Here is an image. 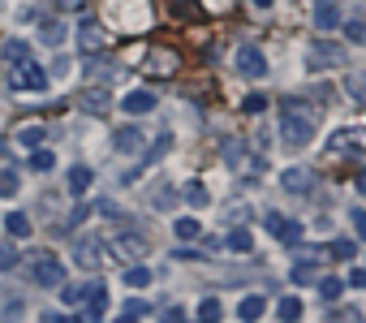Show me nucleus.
<instances>
[{
	"label": "nucleus",
	"instance_id": "6",
	"mask_svg": "<svg viewBox=\"0 0 366 323\" xmlns=\"http://www.w3.org/2000/svg\"><path fill=\"white\" fill-rule=\"evenodd\" d=\"M233 65H237V74H246V78H263L267 74V56L259 52V47H237Z\"/></svg>",
	"mask_w": 366,
	"mask_h": 323
},
{
	"label": "nucleus",
	"instance_id": "17",
	"mask_svg": "<svg viewBox=\"0 0 366 323\" xmlns=\"http://www.w3.org/2000/svg\"><path fill=\"white\" fill-rule=\"evenodd\" d=\"M263 311H267V302H263L259 293H246L242 302H237V315H242L246 323H254V319H263Z\"/></svg>",
	"mask_w": 366,
	"mask_h": 323
},
{
	"label": "nucleus",
	"instance_id": "21",
	"mask_svg": "<svg viewBox=\"0 0 366 323\" xmlns=\"http://www.w3.org/2000/svg\"><path fill=\"white\" fill-rule=\"evenodd\" d=\"M18 186H22L18 168H0V199H13V194H18Z\"/></svg>",
	"mask_w": 366,
	"mask_h": 323
},
{
	"label": "nucleus",
	"instance_id": "4",
	"mask_svg": "<svg viewBox=\"0 0 366 323\" xmlns=\"http://www.w3.org/2000/svg\"><path fill=\"white\" fill-rule=\"evenodd\" d=\"M341 60H345V47L319 39V43H310V52H306V69H328V65H341Z\"/></svg>",
	"mask_w": 366,
	"mask_h": 323
},
{
	"label": "nucleus",
	"instance_id": "18",
	"mask_svg": "<svg viewBox=\"0 0 366 323\" xmlns=\"http://www.w3.org/2000/svg\"><path fill=\"white\" fill-rule=\"evenodd\" d=\"M78 104L100 117V112H108V104H113V100H108V91H82V100H78Z\"/></svg>",
	"mask_w": 366,
	"mask_h": 323
},
{
	"label": "nucleus",
	"instance_id": "22",
	"mask_svg": "<svg viewBox=\"0 0 366 323\" xmlns=\"http://www.w3.org/2000/svg\"><path fill=\"white\" fill-rule=\"evenodd\" d=\"M229 246H233L237 254H250V250H254V237H250V229H242V224H237V229L229 233Z\"/></svg>",
	"mask_w": 366,
	"mask_h": 323
},
{
	"label": "nucleus",
	"instance_id": "46",
	"mask_svg": "<svg viewBox=\"0 0 366 323\" xmlns=\"http://www.w3.org/2000/svg\"><path fill=\"white\" fill-rule=\"evenodd\" d=\"M354 186H358V190L366 194V172H358V181H354Z\"/></svg>",
	"mask_w": 366,
	"mask_h": 323
},
{
	"label": "nucleus",
	"instance_id": "1",
	"mask_svg": "<svg viewBox=\"0 0 366 323\" xmlns=\"http://www.w3.org/2000/svg\"><path fill=\"white\" fill-rule=\"evenodd\" d=\"M314 129H319V117H314V108H301L297 100L284 104V117H280V134L289 147H306L314 138Z\"/></svg>",
	"mask_w": 366,
	"mask_h": 323
},
{
	"label": "nucleus",
	"instance_id": "3",
	"mask_svg": "<svg viewBox=\"0 0 366 323\" xmlns=\"http://www.w3.org/2000/svg\"><path fill=\"white\" fill-rule=\"evenodd\" d=\"M43 87H47V74L30 56L13 65V91H43Z\"/></svg>",
	"mask_w": 366,
	"mask_h": 323
},
{
	"label": "nucleus",
	"instance_id": "40",
	"mask_svg": "<svg viewBox=\"0 0 366 323\" xmlns=\"http://www.w3.org/2000/svg\"><path fill=\"white\" fill-rule=\"evenodd\" d=\"M345 289H366V267H354V271H349Z\"/></svg>",
	"mask_w": 366,
	"mask_h": 323
},
{
	"label": "nucleus",
	"instance_id": "33",
	"mask_svg": "<svg viewBox=\"0 0 366 323\" xmlns=\"http://www.w3.org/2000/svg\"><path fill=\"white\" fill-rule=\"evenodd\" d=\"M18 142H22V147H39V142H43V125H26V129H18Z\"/></svg>",
	"mask_w": 366,
	"mask_h": 323
},
{
	"label": "nucleus",
	"instance_id": "25",
	"mask_svg": "<svg viewBox=\"0 0 366 323\" xmlns=\"http://www.w3.org/2000/svg\"><path fill=\"white\" fill-rule=\"evenodd\" d=\"M328 254H332V258H341V263H349V258L358 254V246H354V241H349V237H336V241H332V246H328Z\"/></svg>",
	"mask_w": 366,
	"mask_h": 323
},
{
	"label": "nucleus",
	"instance_id": "24",
	"mask_svg": "<svg viewBox=\"0 0 366 323\" xmlns=\"http://www.w3.org/2000/svg\"><path fill=\"white\" fill-rule=\"evenodd\" d=\"M5 229H9V237H30V220L22 212H9L5 216Z\"/></svg>",
	"mask_w": 366,
	"mask_h": 323
},
{
	"label": "nucleus",
	"instance_id": "27",
	"mask_svg": "<svg viewBox=\"0 0 366 323\" xmlns=\"http://www.w3.org/2000/svg\"><path fill=\"white\" fill-rule=\"evenodd\" d=\"M30 168H35V172H52V168H56V155L35 147V151H30Z\"/></svg>",
	"mask_w": 366,
	"mask_h": 323
},
{
	"label": "nucleus",
	"instance_id": "44",
	"mask_svg": "<svg viewBox=\"0 0 366 323\" xmlns=\"http://www.w3.org/2000/svg\"><path fill=\"white\" fill-rule=\"evenodd\" d=\"M82 5H87V0H60V9H69V13H73V9H82Z\"/></svg>",
	"mask_w": 366,
	"mask_h": 323
},
{
	"label": "nucleus",
	"instance_id": "12",
	"mask_svg": "<svg viewBox=\"0 0 366 323\" xmlns=\"http://www.w3.org/2000/svg\"><path fill=\"white\" fill-rule=\"evenodd\" d=\"M113 142H117V151L134 155V151H142V129H134V125H121L117 134H113Z\"/></svg>",
	"mask_w": 366,
	"mask_h": 323
},
{
	"label": "nucleus",
	"instance_id": "31",
	"mask_svg": "<svg viewBox=\"0 0 366 323\" xmlns=\"http://www.w3.org/2000/svg\"><path fill=\"white\" fill-rule=\"evenodd\" d=\"M18 246H13V241H5V246H0V271H13V267H18Z\"/></svg>",
	"mask_w": 366,
	"mask_h": 323
},
{
	"label": "nucleus",
	"instance_id": "38",
	"mask_svg": "<svg viewBox=\"0 0 366 323\" xmlns=\"http://www.w3.org/2000/svg\"><path fill=\"white\" fill-rule=\"evenodd\" d=\"M43 39L47 43H60V39H65V22H47L43 26Z\"/></svg>",
	"mask_w": 366,
	"mask_h": 323
},
{
	"label": "nucleus",
	"instance_id": "7",
	"mask_svg": "<svg viewBox=\"0 0 366 323\" xmlns=\"http://www.w3.org/2000/svg\"><path fill=\"white\" fill-rule=\"evenodd\" d=\"M341 22H345L341 5H332V0H319V5H314V26H319L323 35H332V30H341Z\"/></svg>",
	"mask_w": 366,
	"mask_h": 323
},
{
	"label": "nucleus",
	"instance_id": "29",
	"mask_svg": "<svg viewBox=\"0 0 366 323\" xmlns=\"http://www.w3.org/2000/svg\"><path fill=\"white\" fill-rule=\"evenodd\" d=\"M60 302H65V306H82L87 302V285H65V289H60Z\"/></svg>",
	"mask_w": 366,
	"mask_h": 323
},
{
	"label": "nucleus",
	"instance_id": "13",
	"mask_svg": "<svg viewBox=\"0 0 366 323\" xmlns=\"http://www.w3.org/2000/svg\"><path fill=\"white\" fill-rule=\"evenodd\" d=\"M91 181H95V172H91V168H82V164L65 172V186H69V194H73V199H82V194L91 190Z\"/></svg>",
	"mask_w": 366,
	"mask_h": 323
},
{
	"label": "nucleus",
	"instance_id": "23",
	"mask_svg": "<svg viewBox=\"0 0 366 323\" xmlns=\"http://www.w3.org/2000/svg\"><path fill=\"white\" fill-rule=\"evenodd\" d=\"M100 250H104V241H82V246H78V263L95 267V263H100Z\"/></svg>",
	"mask_w": 366,
	"mask_h": 323
},
{
	"label": "nucleus",
	"instance_id": "41",
	"mask_svg": "<svg viewBox=\"0 0 366 323\" xmlns=\"http://www.w3.org/2000/svg\"><path fill=\"white\" fill-rule=\"evenodd\" d=\"M177 199H181L177 190H164V194H155V207H172V203H177Z\"/></svg>",
	"mask_w": 366,
	"mask_h": 323
},
{
	"label": "nucleus",
	"instance_id": "43",
	"mask_svg": "<svg viewBox=\"0 0 366 323\" xmlns=\"http://www.w3.org/2000/svg\"><path fill=\"white\" fill-rule=\"evenodd\" d=\"M354 229H358V237H366V212H354Z\"/></svg>",
	"mask_w": 366,
	"mask_h": 323
},
{
	"label": "nucleus",
	"instance_id": "19",
	"mask_svg": "<svg viewBox=\"0 0 366 323\" xmlns=\"http://www.w3.org/2000/svg\"><path fill=\"white\" fill-rule=\"evenodd\" d=\"M30 52H26V43L22 39H9V43H0V60L5 65H18V60H26Z\"/></svg>",
	"mask_w": 366,
	"mask_h": 323
},
{
	"label": "nucleus",
	"instance_id": "30",
	"mask_svg": "<svg viewBox=\"0 0 366 323\" xmlns=\"http://www.w3.org/2000/svg\"><path fill=\"white\" fill-rule=\"evenodd\" d=\"M142 315H151V306L142 302V298H130V302L121 306V319H142Z\"/></svg>",
	"mask_w": 366,
	"mask_h": 323
},
{
	"label": "nucleus",
	"instance_id": "8",
	"mask_svg": "<svg viewBox=\"0 0 366 323\" xmlns=\"http://www.w3.org/2000/svg\"><path fill=\"white\" fill-rule=\"evenodd\" d=\"M280 186L289 190V194H310L314 190V172L310 168H284L280 172Z\"/></svg>",
	"mask_w": 366,
	"mask_h": 323
},
{
	"label": "nucleus",
	"instance_id": "14",
	"mask_svg": "<svg viewBox=\"0 0 366 323\" xmlns=\"http://www.w3.org/2000/svg\"><path fill=\"white\" fill-rule=\"evenodd\" d=\"M82 69H87V78H91V82H100V78H113V60H108V56H100V52H87Z\"/></svg>",
	"mask_w": 366,
	"mask_h": 323
},
{
	"label": "nucleus",
	"instance_id": "28",
	"mask_svg": "<svg viewBox=\"0 0 366 323\" xmlns=\"http://www.w3.org/2000/svg\"><path fill=\"white\" fill-rule=\"evenodd\" d=\"M181 199H185L190 207H207V203H211V194H207V190H203L198 181H190V186H185V194H181Z\"/></svg>",
	"mask_w": 366,
	"mask_h": 323
},
{
	"label": "nucleus",
	"instance_id": "37",
	"mask_svg": "<svg viewBox=\"0 0 366 323\" xmlns=\"http://www.w3.org/2000/svg\"><path fill=\"white\" fill-rule=\"evenodd\" d=\"M341 26H345V39L366 43V22H341Z\"/></svg>",
	"mask_w": 366,
	"mask_h": 323
},
{
	"label": "nucleus",
	"instance_id": "5",
	"mask_svg": "<svg viewBox=\"0 0 366 323\" xmlns=\"http://www.w3.org/2000/svg\"><path fill=\"white\" fill-rule=\"evenodd\" d=\"M263 224H267V233H272V237L284 241V246H297V241H301V224L297 220H284L280 212H267Z\"/></svg>",
	"mask_w": 366,
	"mask_h": 323
},
{
	"label": "nucleus",
	"instance_id": "47",
	"mask_svg": "<svg viewBox=\"0 0 366 323\" xmlns=\"http://www.w3.org/2000/svg\"><path fill=\"white\" fill-rule=\"evenodd\" d=\"M0 151H5V147H0Z\"/></svg>",
	"mask_w": 366,
	"mask_h": 323
},
{
	"label": "nucleus",
	"instance_id": "16",
	"mask_svg": "<svg viewBox=\"0 0 366 323\" xmlns=\"http://www.w3.org/2000/svg\"><path fill=\"white\" fill-rule=\"evenodd\" d=\"M121 108L130 112V117H134V112H151V108H155V91H130V95L121 100Z\"/></svg>",
	"mask_w": 366,
	"mask_h": 323
},
{
	"label": "nucleus",
	"instance_id": "34",
	"mask_svg": "<svg viewBox=\"0 0 366 323\" xmlns=\"http://www.w3.org/2000/svg\"><path fill=\"white\" fill-rule=\"evenodd\" d=\"M203 233V220H177V237L181 241H194Z\"/></svg>",
	"mask_w": 366,
	"mask_h": 323
},
{
	"label": "nucleus",
	"instance_id": "10",
	"mask_svg": "<svg viewBox=\"0 0 366 323\" xmlns=\"http://www.w3.org/2000/svg\"><path fill=\"white\" fill-rule=\"evenodd\" d=\"M78 43H82V52H100L104 47V26L95 18H87L82 26H78Z\"/></svg>",
	"mask_w": 366,
	"mask_h": 323
},
{
	"label": "nucleus",
	"instance_id": "9",
	"mask_svg": "<svg viewBox=\"0 0 366 323\" xmlns=\"http://www.w3.org/2000/svg\"><path fill=\"white\" fill-rule=\"evenodd\" d=\"M113 250L125 258V263H142V254H147V241L134 237V233H125V237H117V241H113Z\"/></svg>",
	"mask_w": 366,
	"mask_h": 323
},
{
	"label": "nucleus",
	"instance_id": "36",
	"mask_svg": "<svg viewBox=\"0 0 366 323\" xmlns=\"http://www.w3.org/2000/svg\"><path fill=\"white\" fill-rule=\"evenodd\" d=\"M198 319H207V323H216V319H220V302H216V298H207V302H198Z\"/></svg>",
	"mask_w": 366,
	"mask_h": 323
},
{
	"label": "nucleus",
	"instance_id": "35",
	"mask_svg": "<svg viewBox=\"0 0 366 323\" xmlns=\"http://www.w3.org/2000/svg\"><path fill=\"white\" fill-rule=\"evenodd\" d=\"M341 289H345V280H336V276H323V280H319V293H323L328 302L341 298Z\"/></svg>",
	"mask_w": 366,
	"mask_h": 323
},
{
	"label": "nucleus",
	"instance_id": "11",
	"mask_svg": "<svg viewBox=\"0 0 366 323\" xmlns=\"http://www.w3.org/2000/svg\"><path fill=\"white\" fill-rule=\"evenodd\" d=\"M164 9L172 13V18H181V22L203 18V0H164Z\"/></svg>",
	"mask_w": 366,
	"mask_h": 323
},
{
	"label": "nucleus",
	"instance_id": "20",
	"mask_svg": "<svg viewBox=\"0 0 366 323\" xmlns=\"http://www.w3.org/2000/svg\"><path fill=\"white\" fill-rule=\"evenodd\" d=\"M332 151H336V155H349V159H354V155H362V142H358L354 134H336V138H332Z\"/></svg>",
	"mask_w": 366,
	"mask_h": 323
},
{
	"label": "nucleus",
	"instance_id": "26",
	"mask_svg": "<svg viewBox=\"0 0 366 323\" xmlns=\"http://www.w3.org/2000/svg\"><path fill=\"white\" fill-rule=\"evenodd\" d=\"M125 285H130V289H147V285H151V271L142 267V263H130V271H125Z\"/></svg>",
	"mask_w": 366,
	"mask_h": 323
},
{
	"label": "nucleus",
	"instance_id": "32",
	"mask_svg": "<svg viewBox=\"0 0 366 323\" xmlns=\"http://www.w3.org/2000/svg\"><path fill=\"white\" fill-rule=\"evenodd\" d=\"M276 315H280V319H289V323H293V319H301V302H297V298H280Z\"/></svg>",
	"mask_w": 366,
	"mask_h": 323
},
{
	"label": "nucleus",
	"instance_id": "2",
	"mask_svg": "<svg viewBox=\"0 0 366 323\" xmlns=\"http://www.w3.org/2000/svg\"><path fill=\"white\" fill-rule=\"evenodd\" d=\"M30 285L35 289H60L65 285V263L47 250H30Z\"/></svg>",
	"mask_w": 366,
	"mask_h": 323
},
{
	"label": "nucleus",
	"instance_id": "15",
	"mask_svg": "<svg viewBox=\"0 0 366 323\" xmlns=\"http://www.w3.org/2000/svg\"><path fill=\"white\" fill-rule=\"evenodd\" d=\"M104 311H108V289H104V280L100 285H87V315L100 319Z\"/></svg>",
	"mask_w": 366,
	"mask_h": 323
},
{
	"label": "nucleus",
	"instance_id": "39",
	"mask_svg": "<svg viewBox=\"0 0 366 323\" xmlns=\"http://www.w3.org/2000/svg\"><path fill=\"white\" fill-rule=\"evenodd\" d=\"M306 280H314V263H297L293 267V285H306Z\"/></svg>",
	"mask_w": 366,
	"mask_h": 323
},
{
	"label": "nucleus",
	"instance_id": "45",
	"mask_svg": "<svg viewBox=\"0 0 366 323\" xmlns=\"http://www.w3.org/2000/svg\"><path fill=\"white\" fill-rule=\"evenodd\" d=\"M276 5V0H254V9H272Z\"/></svg>",
	"mask_w": 366,
	"mask_h": 323
},
{
	"label": "nucleus",
	"instance_id": "42",
	"mask_svg": "<svg viewBox=\"0 0 366 323\" xmlns=\"http://www.w3.org/2000/svg\"><path fill=\"white\" fill-rule=\"evenodd\" d=\"M242 108H246V112H263V108H267V100H263V95H250Z\"/></svg>",
	"mask_w": 366,
	"mask_h": 323
}]
</instances>
